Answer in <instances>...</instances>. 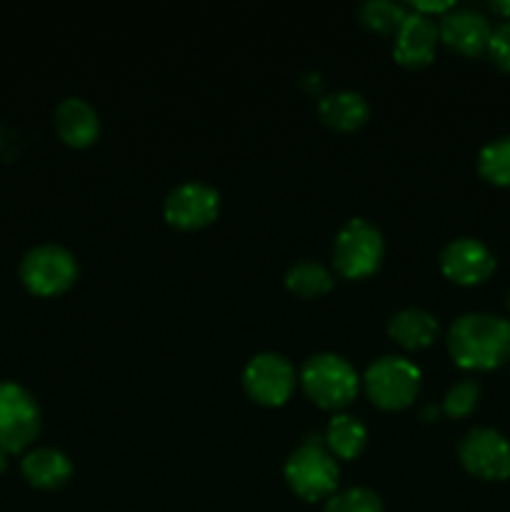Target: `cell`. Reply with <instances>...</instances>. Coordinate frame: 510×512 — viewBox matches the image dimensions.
<instances>
[{
    "label": "cell",
    "instance_id": "cell-1",
    "mask_svg": "<svg viewBox=\"0 0 510 512\" xmlns=\"http://www.w3.org/2000/svg\"><path fill=\"white\" fill-rule=\"evenodd\" d=\"M448 350L465 370H493L510 358V320L493 313H465L448 330Z\"/></svg>",
    "mask_w": 510,
    "mask_h": 512
},
{
    "label": "cell",
    "instance_id": "cell-2",
    "mask_svg": "<svg viewBox=\"0 0 510 512\" xmlns=\"http://www.w3.org/2000/svg\"><path fill=\"white\" fill-rule=\"evenodd\" d=\"M300 383L320 408L338 410L358 393V373L343 355L335 353L310 355L300 368Z\"/></svg>",
    "mask_w": 510,
    "mask_h": 512
},
{
    "label": "cell",
    "instance_id": "cell-3",
    "mask_svg": "<svg viewBox=\"0 0 510 512\" xmlns=\"http://www.w3.org/2000/svg\"><path fill=\"white\" fill-rule=\"evenodd\" d=\"M285 480L303 500H320L338 485V463L318 435L305 438L285 463Z\"/></svg>",
    "mask_w": 510,
    "mask_h": 512
},
{
    "label": "cell",
    "instance_id": "cell-4",
    "mask_svg": "<svg viewBox=\"0 0 510 512\" xmlns=\"http://www.w3.org/2000/svg\"><path fill=\"white\" fill-rule=\"evenodd\" d=\"M383 233L370 220L353 218L340 228L333 243V263L345 278H365L375 273L383 260Z\"/></svg>",
    "mask_w": 510,
    "mask_h": 512
},
{
    "label": "cell",
    "instance_id": "cell-5",
    "mask_svg": "<svg viewBox=\"0 0 510 512\" xmlns=\"http://www.w3.org/2000/svg\"><path fill=\"white\" fill-rule=\"evenodd\" d=\"M365 390L383 410H400L410 405L420 388V370L400 355H383L365 370Z\"/></svg>",
    "mask_w": 510,
    "mask_h": 512
},
{
    "label": "cell",
    "instance_id": "cell-6",
    "mask_svg": "<svg viewBox=\"0 0 510 512\" xmlns=\"http://www.w3.org/2000/svg\"><path fill=\"white\" fill-rule=\"evenodd\" d=\"M78 278L75 255L63 245H38L20 263V280L35 295H60Z\"/></svg>",
    "mask_w": 510,
    "mask_h": 512
},
{
    "label": "cell",
    "instance_id": "cell-7",
    "mask_svg": "<svg viewBox=\"0 0 510 512\" xmlns=\"http://www.w3.org/2000/svg\"><path fill=\"white\" fill-rule=\"evenodd\" d=\"M40 433V410L33 395L18 383H0V450L20 453Z\"/></svg>",
    "mask_w": 510,
    "mask_h": 512
},
{
    "label": "cell",
    "instance_id": "cell-8",
    "mask_svg": "<svg viewBox=\"0 0 510 512\" xmlns=\"http://www.w3.org/2000/svg\"><path fill=\"white\" fill-rule=\"evenodd\" d=\"M458 458L465 470L483 480L510 478V443L493 428H473L458 445Z\"/></svg>",
    "mask_w": 510,
    "mask_h": 512
},
{
    "label": "cell",
    "instance_id": "cell-9",
    "mask_svg": "<svg viewBox=\"0 0 510 512\" xmlns=\"http://www.w3.org/2000/svg\"><path fill=\"white\" fill-rule=\"evenodd\" d=\"M220 210V193L208 183L188 180L165 195L163 213L170 225L180 230H195L213 223Z\"/></svg>",
    "mask_w": 510,
    "mask_h": 512
},
{
    "label": "cell",
    "instance_id": "cell-10",
    "mask_svg": "<svg viewBox=\"0 0 510 512\" xmlns=\"http://www.w3.org/2000/svg\"><path fill=\"white\" fill-rule=\"evenodd\" d=\"M243 385L260 405H283L295 388V370L280 353H258L245 365Z\"/></svg>",
    "mask_w": 510,
    "mask_h": 512
},
{
    "label": "cell",
    "instance_id": "cell-11",
    "mask_svg": "<svg viewBox=\"0 0 510 512\" xmlns=\"http://www.w3.org/2000/svg\"><path fill=\"white\" fill-rule=\"evenodd\" d=\"M440 270L460 285L483 283L493 275L495 255L483 240L455 238L440 253Z\"/></svg>",
    "mask_w": 510,
    "mask_h": 512
},
{
    "label": "cell",
    "instance_id": "cell-12",
    "mask_svg": "<svg viewBox=\"0 0 510 512\" xmlns=\"http://www.w3.org/2000/svg\"><path fill=\"white\" fill-rule=\"evenodd\" d=\"M438 33L445 43L463 55H480L490 43V20L473 8H453L440 18Z\"/></svg>",
    "mask_w": 510,
    "mask_h": 512
},
{
    "label": "cell",
    "instance_id": "cell-13",
    "mask_svg": "<svg viewBox=\"0 0 510 512\" xmlns=\"http://www.w3.org/2000/svg\"><path fill=\"white\" fill-rule=\"evenodd\" d=\"M438 25L423 13H408L400 23L398 33H395L393 55L400 65L408 68H420L428 65L435 55V45H438Z\"/></svg>",
    "mask_w": 510,
    "mask_h": 512
},
{
    "label": "cell",
    "instance_id": "cell-14",
    "mask_svg": "<svg viewBox=\"0 0 510 512\" xmlns=\"http://www.w3.org/2000/svg\"><path fill=\"white\" fill-rule=\"evenodd\" d=\"M55 130L73 148H85L95 143L100 133L98 110L83 98H65L55 108Z\"/></svg>",
    "mask_w": 510,
    "mask_h": 512
},
{
    "label": "cell",
    "instance_id": "cell-15",
    "mask_svg": "<svg viewBox=\"0 0 510 512\" xmlns=\"http://www.w3.org/2000/svg\"><path fill=\"white\" fill-rule=\"evenodd\" d=\"M318 113L330 128L355 130L368 120L370 105L358 90H333V93L320 98Z\"/></svg>",
    "mask_w": 510,
    "mask_h": 512
},
{
    "label": "cell",
    "instance_id": "cell-16",
    "mask_svg": "<svg viewBox=\"0 0 510 512\" xmlns=\"http://www.w3.org/2000/svg\"><path fill=\"white\" fill-rule=\"evenodd\" d=\"M73 473V463L63 450L35 448L23 458V475L33 488H60Z\"/></svg>",
    "mask_w": 510,
    "mask_h": 512
},
{
    "label": "cell",
    "instance_id": "cell-17",
    "mask_svg": "<svg viewBox=\"0 0 510 512\" xmlns=\"http://www.w3.org/2000/svg\"><path fill=\"white\" fill-rule=\"evenodd\" d=\"M388 330L405 348H425L438 335V320L423 308H403L390 318Z\"/></svg>",
    "mask_w": 510,
    "mask_h": 512
},
{
    "label": "cell",
    "instance_id": "cell-18",
    "mask_svg": "<svg viewBox=\"0 0 510 512\" xmlns=\"http://www.w3.org/2000/svg\"><path fill=\"white\" fill-rule=\"evenodd\" d=\"M368 443V428L360 423L355 415H335L325 430V445L338 458L350 460L360 455V450Z\"/></svg>",
    "mask_w": 510,
    "mask_h": 512
},
{
    "label": "cell",
    "instance_id": "cell-19",
    "mask_svg": "<svg viewBox=\"0 0 510 512\" xmlns=\"http://www.w3.org/2000/svg\"><path fill=\"white\" fill-rule=\"evenodd\" d=\"M285 285L288 290H293L295 295H303V298H315V295H323L333 288V275L325 265L315 263V260H300V263L290 265L288 273H285Z\"/></svg>",
    "mask_w": 510,
    "mask_h": 512
},
{
    "label": "cell",
    "instance_id": "cell-20",
    "mask_svg": "<svg viewBox=\"0 0 510 512\" xmlns=\"http://www.w3.org/2000/svg\"><path fill=\"white\" fill-rule=\"evenodd\" d=\"M478 170L493 185L510 188V135L495 138L480 150Z\"/></svg>",
    "mask_w": 510,
    "mask_h": 512
},
{
    "label": "cell",
    "instance_id": "cell-21",
    "mask_svg": "<svg viewBox=\"0 0 510 512\" xmlns=\"http://www.w3.org/2000/svg\"><path fill=\"white\" fill-rule=\"evenodd\" d=\"M408 10L393 0H365L358 8V18L375 33H398Z\"/></svg>",
    "mask_w": 510,
    "mask_h": 512
},
{
    "label": "cell",
    "instance_id": "cell-22",
    "mask_svg": "<svg viewBox=\"0 0 510 512\" xmlns=\"http://www.w3.org/2000/svg\"><path fill=\"white\" fill-rule=\"evenodd\" d=\"M323 512H383V500L370 488H350L335 493Z\"/></svg>",
    "mask_w": 510,
    "mask_h": 512
},
{
    "label": "cell",
    "instance_id": "cell-23",
    "mask_svg": "<svg viewBox=\"0 0 510 512\" xmlns=\"http://www.w3.org/2000/svg\"><path fill=\"white\" fill-rule=\"evenodd\" d=\"M480 400V385L475 380H460L448 390L443 400V408L450 418H465L475 410Z\"/></svg>",
    "mask_w": 510,
    "mask_h": 512
},
{
    "label": "cell",
    "instance_id": "cell-24",
    "mask_svg": "<svg viewBox=\"0 0 510 512\" xmlns=\"http://www.w3.org/2000/svg\"><path fill=\"white\" fill-rule=\"evenodd\" d=\"M488 53L498 68L510 70V18H503V23H498L493 28V33H490Z\"/></svg>",
    "mask_w": 510,
    "mask_h": 512
},
{
    "label": "cell",
    "instance_id": "cell-25",
    "mask_svg": "<svg viewBox=\"0 0 510 512\" xmlns=\"http://www.w3.org/2000/svg\"><path fill=\"white\" fill-rule=\"evenodd\" d=\"M413 8L415 13H448V10H453V3H448V0H438V3H423V0H413Z\"/></svg>",
    "mask_w": 510,
    "mask_h": 512
},
{
    "label": "cell",
    "instance_id": "cell-26",
    "mask_svg": "<svg viewBox=\"0 0 510 512\" xmlns=\"http://www.w3.org/2000/svg\"><path fill=\"white\" fill-rule=\"evenodd\" d=\"M5 468H8V453H3V450H0V475L5 473Z\"/></svg>",
    "mask_w": 510,
    "mask_h": 512
},
{
    "label": "cell",
    "instance_id": "cell-27",
    "mask_svg": "<svg viewBox=\"0 0 510 512\" xmlns=\"http://www.w3.org/2000/svg\"><path fill=\"white\" fill-rule=\"evenodd\" d=\"M508 308H510V295H508Z\"/></svg>",
    "mask_w": 510,
    "mask_h": 512
}]
</instances>
